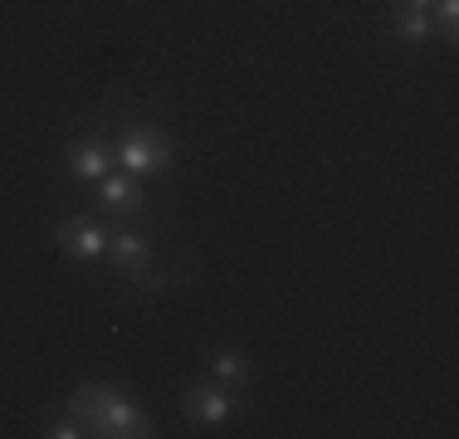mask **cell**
<instances>
[{
  "instance_id": "cell-5",
  "label": "cell",
  "mask_w": 459,
  "mask_h": 439,
  "mask_svg": "<svg viewBox=\"0 0 459 439\" xmlns=\"http://www.w3.org/2000/svg\"><path fill=\"white\" fill-rule=\"evenodd\" d=\"M181 405H186V415H191L195 425H225L230 415L239 410V400L230 395L225 381H221V386H191Z\"/></svg>"
},
{
  "instance_id": "cell-8",
  "label": "cell",
  "mask_w": 459,
  "mask_h": 439,
  "mask_svg": "<svg viewBox=\"0 0 459 439\" xmlns=\"http://www.w3.org/2000/svg\"><path fill=\"white\" fill-rule=\"evenodd\" d=\"M215 376H221L225 386H245V376H249L245 351H221V357H215Z\"/></svg>"
},
{
  "instance_id": "cell-12",
  "label": "cell",
  "mask_w": 459,
  "mask_h": 439,
  "mask_svg": "<svg viewBox=\"0 0 459 439\" xmlns=\"http://www.w3.org/2000/svg\"><path fill=\"white\" fill-rule=\"evenodd\" d=\"M435 0H406V10H430Z\"/></svg>"
},
{
  "instance_id": "cell-3",
  "label": "cell",
  "mask_w": 459,
  "mask_h": 439,
  "mask_svg": "<svg viewBox=\"0 0 459 439\" xmlns=\"http://www.w3.org/2000/svg\"><path fill=\"white\" fill-rule=\"evenodd\" d=\"M98 205H103L108 215H117V220H137L142 211H147V195H142V185H137V176H127V171H108V176H98Z\"/></svg>"
},
{
  "instance_id": "cell-11",
  "label": "cell",
  "mask_w": 459,
  "mask_h": 439,
  "mask_svg": "<svg viewBox=\"0 0 459 439\" xmlns=\"http://www.w3.org/2000/svg\"><path fill=\"white\" fill-rule=\"evenodd\" d=\"M440 5V35L455 39V20H459V0H435Z\"/></svg>"
},
{
  "instance_id": "cell-1",
  "label": "cell",
  "mask_w": 459,
  "mask_h": 439,
  "mask_svg": "<svg viewBox=\"0 0 459 439\" xmlns=\"http://www.w3.org/2000/svg\"><path fill=\"white\" fill-rule=\"evenodd\" d=\"M69 415H79L89 435H113V439H142L152 435V420L127 400L123 391L103 386V381H83L69 395Z\"/></svg>"
},
{
  "instance_id": "cell-10",
  "label": "cell",
  "mask_w": 459,
  "mask_h": 439,
  "mask_svg": "<svg viewBox=\"0 0 459 439\" xmlns=\"http://www.w3.org/2000/svg\"><path fill=\"white\" fill-rule=\"evenodd\" d=\"M45 435H54V439H79V435H89V430H83V420H79V415H64V420H54Z\"/></svg>"
},
{
  "instance_id": "cell-6",
  "label": "cell",
  "mask_w": 459,
  "mask_h": 439,
  "mask_svg": "<svg viewBox=\"0 0 459 439\" xmlns=\"http://www.w3.org/2000/svg\"><path fill=\"white\" fill-rule=\"evenodd\" d=\"M108 167H113V142L89 137V142H74L69 147V171L79 181H98V176H108Z\"/></svg>"
},
{
  "instance_id": "cell-2",
  "label": "cell",
  "mask_w": 459,
  "mask_h": 439,
  "mask_svg": "<svg viewBox=\"0 0 459 439\" xmlns=\"http://www.w3.org/2000/svg\"><path fill=\"white\" fill-rule=\"evenodd\" d=\"M113 161H117V171H127V176H161L171 167V142L157 137V132H147V127L127 132L113 147Z\"/></svg>"
},
{
  "instance_id": "cell-9",
  "label": "cell",
  "mask_w": 459,
  "mask_h": 439,
  "mask_svg": "<svg viewBox=\"0 0 459 439\" xmlns=\"http://www.w3.org/2000/svg\"><path fill=\"white\" fill-rule=\"evenodd\" d=\"M396 35H401V39H411V44L430 39V10H406V15L396 20Z\"/></svg>"
},
{
  "instance_id": "cell-7",
  "label": "cell",
  "mask_w": 459,
  "mask_h": 439,
  "mask_svg": "<svg viewBox=\"0 0 459 439\" xmlns=\"http://www.w3.org/2000/svg\"><path fill=\"white\" fill-rule=\"evenodd\" d=\"M108 254L117 259V269H123V273H142V269H147V259H152V245L137 235V229L117 225L113 235H108Z\"/></svg>"
},
{
  "instance_id": "cell-4",
  "label": "cell",
  "mask_w": 459,
  "mask_h": 439,
  "mask_svg": "<svg viewBox=\"0 0 459 439\" xmlns=\"http://www.w3.org/2000/svg\"><path fill=\"white\" fill-rule=\"evenodd\" d=\"M108 235H113V229H103L98 220L69 215L59 225V249H64V254H74V259H98V254H108Z\"/></svg>"
}]
</instances>
